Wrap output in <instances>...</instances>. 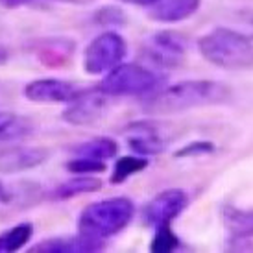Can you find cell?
Here are the masks:
<instances>
[{
  "label": "cell",
  "mask_w": 253,
  "mask_h": 253,
  "mask_svg": "<svg viewBox=\"0 0 253 253\" xmlns=\"http://www.w3.org/2000/svg\"><path fill=\"white\" fill-rule=\"evenodd\" d=\"M179 246V239L177 235L172 231V225H165V227H157L155 229V237L152 239L150 244V252L152 253H170Z\"/></svg>",
  "instance_id": "cell-21"
},
{
  "label": "cell",
  "mask_w": 253,
  "mask_h": 253,
  "mask_svg": "<svg viewBox=\"0 0 253 253\" xmlns=\"http://www.w3.org/2000/svg\"><path fill=\"white\" fill-rule=\"evenodd\" d=\"M76 157H89L96 161H107L119 154V142L111 137H96L74 148Z\"/></svg>",
  "instance_id": "cell-18"
},
{
  "label": "cell",
  "mask_w": 253,
  "mask_h": 253,
  "mask_svg": "<svg viewBox=\"0 0 253 253\" xmlns=\"http://www.w3.org/2000/svg\"><path fill=\"white\" fill-rule=\"evenodd\" d=\"M46 150L42 148H21L17 146L11 152L7 154L6 157L0 159V167L2 170H26V169H34L37 165H41L44 159H46Z\"/></svg>",
  "instance_id": "cell-16"
},
{
  "label": "cell",
  "mask_w": 253,
  "mask_h": 253,
  "mask_svg": "<svg viewBox=\"0 0 253 253\" xmlns=\"http://www.w3.org/2000/svg\"><path fill=\"white\" fill-rule=\"evenodd\" d=\"M135 214L133 202L126 196L107 198L89 204L78 218V233L94 240H102L124 231Z\"/></svg>",
  "instance_id": "cell-3"
},
{
  "label": "cell",
  "mask_w": 253,
  "mask_h": 253,
  "mask_svg": "<svg viewBox=\"0 0 253 253\" xmlns=\"http://www.w3.org/2000/svg\"><path fill=\"white\" fill-rule=\"evenodd\" d=\"M161 87V74L146 65L120 63L106 74L98 85L102 92L109 96H146Z\"/></svg>",
  "instance_id": "cell-4"
},
{
  "label": "cell",
  "mask_w": 253,
  "mask_h": 253,
  "mask_svg": "<svg viewBox=\"0 0 253 253\" xmlns=\"http://www.w3.org/2000/svg\"><path fill=\"white\" fill-rule=\"evenodd\" d=\"M127 54L124 37L117 32H104L92 39L84 50V71L91 76L107 74L119 67Z\"/></svg>",
  "instance_id": "cell-5"
},
{
  "label": "cell",
  "mask_w": 253,
  "mask_h": 253,
  "mask_svg": "<svg viewBox=\"0 0 253 253\" xmlns=\"http://www.w3.org/2000/svg\"><path fill=\"white\" fill-rule=\"evenodd\" d=\"M189 205V196L181 189H167L154 196L144 207V220L154 229L172 225Z\"/></svg>",
  "instance_id": "cell-7"
},
{
  "label": "cell",
  "mask_w": 253,
  "mask_h": 253,
  "mask_svg": "<svg viewBox=\"0 0 253 253\" xmlns=\"http://www.w3.org/2000/svg\"><path fill=\"white\" fill-rule=\"evenodd\" d=\"M231 98V89L214 80H189L159 89L154 92L144 109L155 115H172L196 109V107L218 106Z\"/></svg>",
  "instance_id": "cell-1"
},
{
  "label": "cell",
  "mask_w": 253,
  "mask_h": 253,
  "mask_svg": "<svg viewBox=\"0 0 253 253\" xmlns=\"http://www.w3.org/2000/svg\"><path fill=\"white\" fill-rule=\"evenodd\" d=\"M37 59L46 67L57 69V67H65L74 56V42L65 37H54V39H44L39 41L36 48Z\"/></svg>",
  "instance_id": "cell-12"
},
{
  "label": "cell",
  "mask_w": 253,
  "mask_h": 253,
  "mask_svg": "<svg viewBox=\"0 0 253 253\" xmlns=\"http://www.w3.org/2000/svg\"><path fill=\"white\" fill-rule=\"evenodd\" d=\"M198 50L205 61L224 71L253 69V41L231 28H214L198 39Z\"/></svg>",
  "instance_id": "cell-2"
},
{
  "label": "cell",
  "mask_w": 253,
  "mask_h": 253,
  "mask_svg": "<svg viewBox=\"0 0 253 253\" xmlns=\"http://www.w3.org/2000/svg\"><path fill=\"white\" fill-rule=\"evenodd\" d=\"M189 52V41L177 34V32H157L146 41L142 46L141 57L144 59V65L152 67L155 71L161 69H177L185 63Z\"/></svg>",
  "instance_id": "cell-6"
},
{
  "label": "cell",
  "mask_w": 253,
  "mask_h": 253,
  "mask_svg": "<svg viewBox=\"0 0 253 253\" xmlns=\"http://www.w3.org/2000/svg\"><path fill=\"white\" fill-rule=\"evenodd\" d=\"M32 237H34V225L30 222H21L9 227L0 233V253L19 252L32 240Z\"/></svg>",
  "instance_id": "cell-19"
},
{
  "label": "cell",
  "mask_w": 253,
  "mask_h": 253,
  "mask_svg": "<svg viewBox=\"0 0 253 253\" xmlns=\"http://www.w3.org/2000/svg\"><path fill=\"white\" fill-rule=\"evenodd\" d=\"M7 59H9V50H7L6 46H0V67L6 65Z\"/></svg>",
  "instance_id": "cell-28"
},
{
  "label": "cell",
  "mask_w": 253,
  "mask_h": 253,
  "mask_svg": "<svg viewBox=\"0 0 253 253\" xmlns=\"http://www.w3.org/2000/svg\"><path fill=\"white\" fill-rule=\"evenodd\" d=\"M67 170L76 174V176H91V174H100L106 170V163L96 161V159H89V157H74L72 161H69Z\"/></svg>",
  "instance_id": "cell-22"
},
{
  "label": "cell",
  "mask_w": 253,
  "mask_h": 253,
  "mask_svg": "<svg viewBox=\"0 0 253 253\" xmlns=\"http://www.w3.org/2000/svg\"><path fill=\"white\" fill-rule=\"evenodd\" d=\"M120 2H126L131 6H141V7H150L152 4H155L157 0H120Z\"/></svg>",
  "instance_id": "cell-27"
},
{
  "label": "cell",
  "mask_w": 253,
  "mask_h": 253,
  "mask_svg": "<svg viewBox=\"0 0 253 253\" xmlns=\"http://www.w3.org/2000/svg\"><path fill=\"white\" fill-rule=\"evenodd\" d=\"M96 19L102 24H124L126 15L122 13V9H119V7H106V9L98 11Z\"/></svg>",
  "instance_id": "cell-24"
},
{
  "label": "cell",
  "mask_w": 253,
  "mask_h": 253,
  "mask_svg": "<svg viewBox=\"0 0 253 253\" xmlns=\"http://www.w3.org/2000/svg\"><path fill=\"white\" fill-rule=\"evenodd\" d=\"M214 152V144L209 141H194L187 144V146H183L181 150H177L176 157L177 159H183V157H200V155H207V154H212Z\"/></svg>",
  "instance_id": "cell-23"
},
{
  "label": "cell",
  "mask_w": 253,
  "mask_h": 253,
  "mask_svg": "<svg viewBox=\"0 0 253 253\" xmlns=\"http://www.w3.org/2000/svg\"><path fill=\"white\" fill-rule=\"evenodd\" d=\"M129 129L131 135L127 137V146L137 155H155L165 148V139L157 133L154 126H148L146 122H135Z\"/></svg>",
  "instance_id": "cell-13"
},
{
  "label": "cell",
  "mask_w": 253,
  "mask_h": 253,
  "mask_svg": "<svg viewBox=\"0 0 253 253\" xmlns=\"http://www.w3.org/2000/svg\"><path fill=\"white\" fill-rule=\"evenodd\" d=\"M202 6V0H157L148 7V17L155 22L174 24L189 19Z\"/></svg>",
  "instance_id": "cell-11"
},
{
  "label": "cell",
  "mask_w": 253,
  "mask_h": 253,
  "mask_svg": "<svg viewBox=\"0 0 253 253\" xmlns=\"http://www.w3.org/2000/svg\"><path fill=\"white\" fill-rule=\"evenodd\" d=\"M224 224L235 242H248L253 239V209L246 211L239 207H225Z\"/></svg>",
  "instance_id": "cell-14"
},
{
  "label": "cell",
  "mask_w": 253,
  "mask_h": 253,
  "mask_svg": "<svg viewBox=\"0 0 253 253\" xmlns=\"http://www.w3.org/2000/svg\"><path fill=\"white\" fill-rule=\"evenodd\" d=\"M56 2H63V4H74V6H84V4H91L94 0H56Z\"/></svg>",
  "instance_id": "cell-29"
},
{
  "label": "cell",
  "mask_w": 253,
  "mask_h": 253,
  "mask_svg": "<svg viewBox=\"0 0 253 253\" xmlns=\"http://www.w3.org/2000/svg\"><path fill=\"white\" fill-rule=\"evenodd\" d=\"M148 167V159L144 155H122L119 161L115 163V169L111 174L113 185H120L131 176L139 174Z\"/></svg>",
  "instance_id": "cell-20"
},
{
  "label": "cell",
  "mask_w": 253,
  "mask_h": 253,
  "mask_svg": "<svg viewBox=\"0 0 253 253\" xmlns=\"http://www.w3.org/2000/svg\"><path fill=\"white\" fill-rule=\"evenodd\" d=\"M15 148H17V146H15V144H11V142H2V141H0V159H2V157H6L7 154H11Z\"/></svg>",
  "instance_id": "cell-26"
},
{
  "label": "cell",
  "mask_w": 253,
  "mask_h": 253,
  "mask_svg": "<svg viewBox=\"0 0 253 253\" xmlns=\"http://www.w3.org/2000/svg\"><path fill=\"white\" fill-rule=\"evenodd\" d=\"M104 187L102 179L92 176H76L69 179V181H63L61 185H57L52 196L56 200H71V198L82 196V194H92V192H98L100 189Z\"/></svg>",
  "instance_id": "cell-17"
},
{
  "label": "cell",
  "mask_w": 253,
  "mask_h": 253,
  "mask_svg": "<svg viewBox=\"0 0 253 253\" xmlns=\"http://www.w3.org/2000/svg\"><path fill=\"white\" fill-rule=\"evenodd\" d=\"M82 92L84 87L57 78H39L24 87V96L34 104H69Z\"/></svg>",
  "instance_id": "cell-9"
},
{
  "label": "cell",
  "mask_w": 253,
  "mask_h": 253,
  "mask_svg": "<svg viewBox=\"0 0 253 253\" xmlns=\"http://www.w3.org/2000/svg\"><path fill=\"white\" fill-rule=\"evenodd\" d=\"M41 0H0V6L6 9H19V7L37 6Z\"/></svg>",
  "instance_id": "cell-25"
},
{
  "label": "cell",
  "mask_w": 253,
  "mask_h": 253,
  "mask_svg": "<svg viewBox=\"0 0 253 253\" xmlns=\"http://www.w3.org/2000/svg\"><path fill=\"white\" fill-rule=\"evenodd\" d=\"M34 133V122L17 113L0 111V141L15 142Z\"/></svg>",
  "instance_id": "cell-15"
},
{
  "label": "cell",
  "mask_w": 253,
  "mask_h": 253,
  "mask_svg": "<svg viewBox=\"0 0 253 253\" xmlns=\"http://www.w3.org/2000/svg\"><path fill=\"white\" fill-rule=\"evenodd\" d=\"M109 94L98 91H85L78 98L69 102L63 111V120L71 126H92L94 122L106 117L109 111Z\"/></svg>",
  "instance_id": "cell-8"
},
{
  "label": "cell",
  "mask_w": 253,
  "mask_h": 253,
  "mask_svg": "<svg viewBox=\"0 0 253 253\" xmlns=\"http://www.w3.org/2000/svg\"><path fill=\"white\" fill-rule=\"evenodd\" d=\"M104 248L102 240H94L85 237L82 233L78 235H63V237H54L39 242L37 246L30 248L32 253H89L100 252Z\"/></svg>",
  "instance_id": "cell-10"
}]
</instances>
